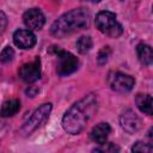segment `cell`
I'll return each instance as SVG.
<instances>
[{
    "label": "cell",
    "instance_id": "1",
    "mask_svg": "<svg viewBox=\"0 0 153 153\" xmlns=\"http://www.w3.org/2000/svg\"><path fill=\"white\" fill-rule=\"evenodd\" d=\"M97 96L94 93H90L74 103L62 118L63 129L72 135L79 134L97 111Z\"/></svg>",
    "mask_w": 153,
    "mask_h": 153
},
{
    "label": "cell",
    "instance_id": "2",
    "mask_svg": "<svg viewBox=\"0 0 153 153\" xmlns=\"http://www.w3.org/2000/svg\"><path fill=\"white\" fill-rule=\"evenodd\" d=\"M90 24V14L85 8H74L60 18H57L51 27L50 32L57 38H63L76 31L84 30Z\"/></svg>",
    "mask_w": 153,
    "mask_h": 153
},
{
    "label": "cell",
    "instance_id": "3",
    "mask_svg": "<svg viewBox=\"0 0 153 153\" xmlns=\"http://www.w3.org/2000/svg\"><path fill=\"white\" fill-rule=\"evenodd\" d=\"M96 26L100 32L112 38L118 37L123 31L122 25L116 20V14L110 11H102L96 16Z\"/></svg>",
    "mask_w": 153,
    "mask_h": 153
},
{
    "label": "cell",
    "instance_id": "4",
    "mask_svg": "<svg viewBox=\"0 0 153 153\" xmlns=\"http://www.w3.org/2000/svg\"><path fill=\"white\" fill-rule=\"evenodd\" d=\"M51 111V104L50 103H44L39 108H37L33 114L26 120V122L20 128V134L22 135H30L32 131H35L49 116Z\"/></svg>",
    "mask_w": 153,
    "mask_h": 153
},
{
    "label": "cell",
    "instance_id": "5",
    "mask_svg": "<svg viewBox=\"0 0 153 153\" xmlns=\"http://www.w3.org/2000/svg\"><path fill=\"white\" fill-rule=\"evenodd\" d=\"M56 56H57L56 72L59 75L66 76V75L74 73L78 69L79 61L72 53L56 49Z\"/></svg>",
    "mask_w": 153,
    "mask_h": 153
},
{
    "label": "cell",
    "instance_id": "6",
    "mask_svg": "<svg viewBox=\"0 0 153 153\" xmlns=\"http://www.w3.org/2000/svg\"><path fill=\"white\" fill-rule=\"evenodd\" d=\"M109 85L114 91L117 92H128L133 88L135 80L128 74L121 73V72H112L109 74Z\"/></svg>",
    "mask_w": 153,
    "mask_h": 153
},
{
    "label": "cell",
    "instance_id": "7",
    "mask_svg": "<svg viewBox=\"0 0 153 153\" xmlns=\"http://www.w3.org/2000/svg\"><path fill=\"white\" fill-rule=\"evenodd\" d=\"M41 76V62L39 59H36L32 62H27L24 63L20 68H19V78L26 82H33L36 80H38Z\"/></svg>",
    "mask_w": 153,
    "mask_h": 153
},
{
    "label": "cell",
    "instance_id": "8",
    "mask_svg": "<svg viewBox=\"0 0 153 153\" xmlns=\"http://www.w3.org/2000/svg\"><path fill=\"white\" fill-rule=\"evenodd\" d=\"M24 24L31 30H41L45 23V17L39 8H30L23 16Z\"/></svg>",
    "mask_w": 153,
    "mask_h": 153
},
{
    "label": "cell",
    "instance_id": "9",
    "mask_svg": "<svg viewBox=\"0 0 153 153\" xmlns=\"http://www.w3.org/2000/svg\"><path fill=\"white\" fill-rule=\"evenodd\" d=\"M120 123H121V127L126 131H128V133H135L141 127V120H140V117L133 110H130V109L126 110L121 115Z\"/></svg>",
    "mask_w": 153,
    "mask_h": 153
},
{
    "label": "cell",
    "instance_id": "10",
    "mask_svg": "<svg viewBox=\"0 0 153 153\" xmlns=\"http://www.w3.org/2000/svg\"><path fill=\"white\" fill-rule=\"evenodd\" d=\"M13 42L20 49H30L36 44V36L30 30L19 29L13 33Z\"/></svg>",
    "mask_w": 153,
    "mask_h": 153
},
{
    "label": "cell",
    "instance_id": "11",
    "mask_svg": "<svg viewBox=\"0 0 153 153\" xmlns=\"http://www.w3.org/2000/svg\"><path fill=\"white\" fill-rule=\"evenodd\" d=\"M111 131V128L108 123L105 122H102V123H98L97 126H94L90 133V137L92 141H94L96 143H104L106 142V139L109 136Z\"/></svg>",
    "mask_w": 153,
    "mask_h": 153
},
{
    "label": "cell",
    "instance_id": "12",
    "mask_svg": "<svg viewBox=\"0 0 153 153\" xmlns=\"http://www.w3.org/2000/svg\"><path fill=\"white\" fill-rule=\"evenodd\" d=\"M20 109V102L18 99H8L2 103L0 109V116L2 117H11L16 115Z\"/></svg>",
    "mask_w": 153,
    "mask_h": 153
},
{
    "label": "cell",
    "instance_id": "13",
    "mask_svg": "<svg viewBox=\"0 0 153 153\" xmlns=\"http://www.w3.org/2000/svg\"><path fill=\"white\" fill-rule=\"evenodd\" d=\"M136 53L139 56V60L141 61V63H143L145 66H151L152 61H153V53H152V48L147 44H139L136 47Z\"/></svg>",
    "mask_w": 153,
    "mask_h": 153
},
{
    "label": "cell",
    "instance_id": "14",
    "mask_svg": "<svg viewBox=\"0 0 153 153\" xmlns=\"http://www.w3.org/2000/svg\"><path fill=\"white\" fill-rule=\"evenodd\" d=\"M135 103L141 112H143L146 115H152V97H151V94L139 93L135 98Z\"/></svg>",
    "mask_w": 153,
    "mask_h": 153
},
{
    "label": "cell",
    "instance_id": "15",
    "mask_svg": "<svg viewBox=\"0 0 153 153\" xmlns=\"http://www.w3.org/2000/svg\"><path fill=\"white\" fill-rule=\"evenodd\" d=\"M92 44H93V42L90 36H81L76 41V49L80 54H86L87 51L91 50Z\"/></svg>",
    "mask_w": 153,
    "mask_h": 153
},
{
    "label": "cell",
    "instance_id": "16",
    "mask_svg": "<svg viewBox=\"0 0 153 153\" xmlns=\"http://www.w3.org/2000/svg\"><path fill=\"white\" fill-rule=\"evenodd\" d=\"M120 148L114 142H104L92 149V153H118Z\"/></svg>",
    "mask_w": 153,
    "mask_h": 153
},
{
    "label": "cell",
    "instance_id": "17",
    "mask_svg": "<svg viewBox=\"0 0 153 153\" xmlns=\"http://www.w3.org/2000/svg\"><path fill=\"white\" fill-rule=\"evenodd\" d=\"M151 151H152V146L143 141H136L131 147L133 153H151Z\"/></svg>",
    "mask_w": 153,
    "mask_h": 153
},
{
    "label": "cell",
    "instance_id": "18",
    "mask_svg": "<svg viewBox=\"0 0 153 153\" xmlns=\"http://www.w3.org/2000/svg\"><path fill=\"white\" fill-rule=\"evenodd\" d=\"M14 57V50L11 47H5L2 49V51L0 53V61L2 63H7L11 62Z\"/></svg>",
    "mask_w": 153,
    "mask_h": 153
},
{
    "label": "cell",
    "instance_id": "19",
    "mask_svg": "<svg viewBox=\"0 0 153 153\" xmlns=\"http://www.w3.org/2000/svg\"><path fill=\"white\" fill-rule=\"evenodd\" d=\"M110 53H111L110 48H109V47H104V48L99 51V54H98V62H99L100 65H104V63L108 61V57H109Z\"/></svg>",
    "mask_w": 153,
    "mask_h": 153
},
{
    "label": "cell",
    "instance_id": "20",
    "mask_svg": "<svg viewBox=\"0 0 153 153\" xmlns=\"http://www.w3.org/2000/svg\"><path fill=\"white\" fill-rule=\"evenodd\" d=\"M6 25H7L6 16H5V13H4V12H1V11H0V33H2V32H4V30H5Z\"/></svg>",
    "mask_w": 153,
    "mask_h": 153
},
{
    "label": "cell",
    "instance_id": "21",
    "mask_svg": "<svg viewBox=\"0 0 153 153\" xmlns=\"http://www.w3.org/2000/svg\"><path fill=\"white\" fill-rule=\"evenodd\" d=\"M36 92H38V88H37V87H33V86H31L29 90H26V93H27L30 97H35Z\"/></svg>",
    "mask_w": 153,
    "mask_h": 153
}]
</instances>
